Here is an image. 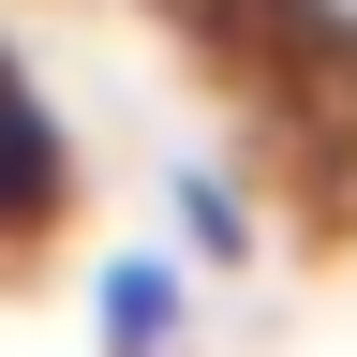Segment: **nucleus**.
Segmentation results:
<instances>
[{"label": "nucleus", "mask_w": 357, "mask_h": 357, "mask_svg": "<svg viewBox=\"0 0 357 357\" xmlns=\"http://www.w3.org/2000/svg\"><path fill=\"white\" fill-rule=\"evenodd\" d=\"M60 119L30 105V75H15V45H0V238H30V223H60Z\"/></svg>", "instance_id": "f257e3e1"}, {"label": "nucleus", "mask_w": 357, "mask_h": 357, "mask_svg": "<svg viewBox=\"0 0 357 357\" xmlns=\"http://www.w3.org/2000/svg\"><path fill=\"white\" fill-rule=\"evenodd\" d=\"M105 357H178V268L164 253H119L105 268Z\"/></svg>", "instance_id": "f03ea898"}, {"label": "nucleus", "mask_w": 357, "mask_h": 357, "mask_svg": "<svg viewBox=\"0 0 357 357\" xmlns=\"http://www.w3.org/2000/svg\"><path fill=\"white\" fill-rule=\"evenodd\" d=\"M178 223H194V253H238L253 223H238V194H223V178H178Z\"/></svg>", "instance_id": "7ed1b4c3"}]
</instances>
